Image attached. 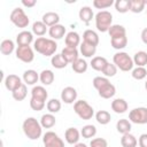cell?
Masks as SVG:
<instances>
[{
  "instance_id": "obj_50",
  "label": "cell",
  "mask_w": 147,
  "mask_h": 147,
  "mask_svg": "<svg viewBox=\"0 0 147 147\" xmlns=\"http://www.w3.org/2000/svg\"><path fill=\"white\" fill-rule=\"evenodd\" d=\"M37 1L36 0H22V5L24 7H28V8H31L33 6H36Z\"/></svg>"
},
{
  "instance_id": "obj_2",
  "label": "cell",
  "mask_w": 147,
  "mask_h": 147,
  "mask_svg": "<svg viewBox=\"0 0 147 147\" xmlns=\"http://www.w3.org/2000/svg\"><path fill=\"white\" fill-rule=\"evenodd\" d=\"M22 129L24 134L30 139V140H37L41 137L42 134V126L39 121L34 117H28L24 119L22 124Z\"/></svg>"
},
{
  "instance_id": "obj_31",
  "label": "cell",
  "mask_w": 147,
  "mask_h": 147,
  "mask_svg": "<svg viewBox=\"0 0 147 147\" xmlns=\"http://www.w3.org/2000/svg\"><path fill=\"white\" fill-rule=\"evenodd\" d=\"M121 145H122V147H137L138 139L132 133H126V134H123L122 136V138H121Z\"/></svg>"
},
{
  "instance_id": "obj_17",
  "label": "cell",
  "mask_w": 147,
  "mask_h": 147,
  "mask_svg": "<svg viewBox=\"0 0 147 147\" xmlns=\"http://www.w3.org/2000/svg\"><path fill=\"white\" fill-rule=\"evenodd\" d=\"M78 16H79V20L83 23H85L86 25H88L90 22L92 21V18L94 17V13H93V10H92V8L90 6H84V7H82L79 9Z\"/></svg>"
},
{
  "instance_id": "obj_21",
  "label": "cell",
  "mask_w": 147,
  "mask_h": 147,
  "mask_svg": "<svg viewBox=\"0 0 147 147\" xmlns=\"http://www.w3.org/2000/svg\"><path fill=\"white\" fill-rule=\"evenodd\" d=\"M110 106H111V110H114V113H116V114H124V113H126V110L129 108L127 102L121 98L113 100Z\"/></svg>"
},
{
  "instance_id": "obj_45",
  "label": "cell",
  "mask_w": 147,
  "mask_h": 147,
  "mask_svg": "<svg viewBox=\"0 0 147 147\" xmlns=\"http://www.w3.org/2000/svg\"><path fill=\"white\" fill-rule=\"evenodd\" d=\"M110 80L107 78V77H101V76H96L93 78L92 80V84H93V87L98 91L99 88H101L102 86H105L106 84H108Z\"/></svg>"
},
{
  "instance_id": "obj_48",
  "label": "cell",
  "mask_w": 147,
  "mask_h": 147,
  "mask_svg": "<svg viewBox=\"0 0 147 147\" xmlns=\"http://www.w3.org/2000/svg\"><path fill=\"white\" fill-rule=\"evenodd\" d=\"M90 147H108V142L105 138H93L90 142Z\"/></svg>"
},
{
  "instance_id": "obj_34",
  "label": "cell",
  "mask_w": 147,
  "mask_h": 147,
  "mask_svg": "<svg viewBox=\"0 0 147 147\" xmlns=\"http://www.w3.org/2000/svg\"><path fill=\"white\" fill-rule=\"evenodd\" d=\"M110 45L113 48L115 49H123L126 47L127 45V37L126 36H123V37H117V38H111L110 39Z\"/></svg>"
},
{
  "instance_id": "obj_29",
  "label": "cell",
  "mask_w": 147,
  "mask_h": 147,
  "mask_svg": "<svg viewBox=\"0 0 147 147\" xmlns=\"http://www.w3.org/2000/svg\"><path fill=\"white\" fill-rule=\"evenodd\" d=\"M15 49V42L11 39H5L0 44V52L3 55H10Z\"/></svg>"
},
{
  "instance_id": "obj_47",
  "label": "cell",
  "mask_w": 147,
  "mask_h": 147,
  "mask_svg": "<svg viewBox=\"0 0 147 147\" xmlns=\"http://www.w3.org/2000/svg\"><path fill=\"white\" fill-rule=\"evenodd\" d=\"M46 106V102H42V101H39V100H36V99H30V107L32 110L34 111H40L45 108Z\"/></svg>"
},
{
  "instance_id": "obj_7",
  "label": "cell",
  "mask_w": 147,
  "mask_h": 147,
  "mask_svg": "<svg viewBox=\"0 0 147 147\" xmlns=\"http://www.w3.org/2000/svg\"><path fill=\"white\" fill-rule=\"evenodd\" d=\"M129 121L134 124H147V108L146 107H138L133 108L129 113Z\"/></svg>"
},
{
  "instance_id": "obj_5",
  "label": "cell",
  "mask_w": 147,
  "mask_h": 147,
  "mask_svg": "<svg viewBox=\"0 0 147 147\" xmlns=\"http://www.w3.org/2000/svg\"><path fill=\"white\" fill-rule=\"evenodd\" d=\"M74 111L83 121H88L94 116L93 107L85 100H77L74 103Z\"/></svg>"
},
{
  "instance_id": "obj_1",
  "label": "cell",
  "mask_w": 147,
  "mask_h": 147,
  "mask_svg": "<svg viewBox=\"0 0 147 147\" xmlns=\"http://www.w3.org/2000/svg\"><path fill=\"white\" fill-rule=\"evenodd\" d=\"M33 49L41 54L42 56H53L55 55V52L57 49V44L55 40L51 38H45V37H38L34 42H33Z\"/></svg>"
},
{
  "instance_id": "obj_42",
  "label": "cell",
  "mask_w": 147,
  "mask_h": 147,
  "mask_svg": "<svg viewBox=\"0 0 147 147\" xmlns=\"http://www.w3.org/2000/svg\"><path fill=\"white\" fill-rule=\"evenodd\" d=\"M146 1L144 0H131V6H130V11L134 14H139L145 9Z\"/></svg>"
},
{
  "instance_id": "obj_22",
  "label": "cell",
  "mask_w": 147,
  "mask_h": 147,
  "mask_svg": "<svg viewBox=\"0 0 147 147\" xmlns=\"http://www.w3.org/2000/svg\"><path fill=\"white\" fill-rule=\"evenodd\" d=\"M47 26H54L56 24H60V15L55 11H47L42 15V20H41Z\"/></svg>"
},
{
  "instance_id": "obj_6",
  "label": "cell",
  "mask_w": 147,
  "mask_h": 147,
  "mask_svg": "<svg viewBox=\"0 0 147 147\" xmlns=\"http://www.w3.org/2000/svg\"><path fill=\"white\" fill-rule=\"evenodd\" d=\"M9 20H10V22H11L15 26L21 28V29L26 28V26L29 25V23H30V20H29V17H28V15H26V14L24 13V10H23L22 8H20V7L14 8V9L11 10L10 16H9Z\"/></svg>"
},
{
  "instance_id": "obj_41",
  "label": "cell",
  "mask_w": 147,
  "mask_h": 147,
  "mask_svg": "<svg viewBox=\"0 0 147 147\" xmlns=\"http://www.w3.org/2000/svg\"><path fill=\"white\" fill-rule=\"evenodd\" d=\"M115 9L121 13V14H124V13H127L130 10V6H131V0H116L115 3Z\"/></svg>"
},
{
  "instance_id": "obj_53",
  "label": "cell",
  "mask_w": 147,
  "mask_h": 147,
  "mask_svg": "<svg viewBox=\"0 0 147 147\" xmlns=\"http://www.w3.org/2000/svg\"><path fill=\"white\" fill-rule=\"evenodd\" d=\"M145 88H146V91H147V80H146V83H145Z\"/></svg>"
},
{
  "instance_id": "obj_36",
  "label": "cell",
  "mask_w": 147,
  "mask_h": 147,
  "mask_svg": "<svg viewBox=\"0 0 147 147\" xmlns=\"http://www.w3.org/2000/svg\"><path fill=\"white\" fill-rule=\"evenodd\" d=\"M71 68H72V70L76 72V74H83V72H85L86 70H87V68H88V64H87V62L84 60V59H78V60H76L74 63H71Z\"/></svg>"
},
{
  "instance_id": "obj_4",
  "label": "cell",
  "mask_w": 147,
  "mask_h": 147,
  "mask_svg": "<svg viewBox=\"0 0 147 147\" xmlns=\"http://www.w3.org/2000/svg\"><path fill=\"white\" fill-rule=\"evenodd\" d=\"M95 28L100 32H108L109 28L113 25V14L108 10H100L94 16Z\"/></svg>"
},
{
  "instance_id": "obj_30",
  "label": "cell",
  "mask_w": 147,
  "mask_h": 147,
  "mask_svg": "<svg viewBox=\"0 0 147 147\" xmlns=\"http://www.w3.org/2000/svg\"><path fill=\"white\" fill-rule=\"evenodd\" d=\"M108 33L110 36V39L111 38H117V37H123V36H126V30L123 25L121 24H113L109 30H108Z\"/></svg>"
},
{
  "instance_id": "obj_40",
  "label": "cell",
  "mask_w": 147,
  "mask_h": 147,
  "mask_svg": "<svg viewBox=\"0 0 147 147\" xmlns=\"http://www.w3.org/2000/svg\"><path fill=\"white\" fill-rule=\"evenodd\" d=\"M133 63L137 67H145L147 64V53L145 51H139L133 55Z\"/></svg>"
},
{
  "instance_id": "obj_26",
  "label": "cell",
  "mask_w": 147,
  "mask_h": 147,
  "mask_svg": "<svg viewBox=\"0 0 147 147\" xmlns=\"http://www.w3.org/2000/svg\"><path fill=\"white\" fill-rule=\"evenodd\" d=\"M107 63H108V61H107V59L106 57H103V56H94L92 60H91V67H92V69H94L95 71H103V69H105V67L107 65Z\"/></svg>"
},
{
  "instance_id": "obj_20",
  "label": "cell",
  "mask_w": 147,
  "mask_h": 147,
  "mask_svg": "<svg viewBox=\"0 0 147 147\" xmlns=\"http://www.w3.org/2000/svg\"><path fill=\"white\" fill-rule=\"evenodd\" d=\"M98 94L102 99H110L116 94V87H115V85H113L109 82L108 84H106L105 86H102L101 88L98 90Z\"/></svg>"
},
{
  "instance_id": "obj_19",
  "label": "cell",
  "mask_w": 147,
  "mask_h": 147,
  "mask_svg": "<svg viewBox=\"0 0 147 147\" xmlns=\"http://www.w3.org/2000/svg\"><path fill=\"white\" fill-rule=\"evenodd\" d=\"M22 79L25 85H34L39 80V74L33 69H28L23 72Z\"/></svg>"
},
{
  "instance_id": "obj_12",
  "label": "cell",
  "mask_w": 147,
  "mask_h": 147,
  "mask_svg": "<svg viewBox=\"0 0 147 147\" xmlns=\"http://www.w3.org/2000/svg\"><path fill=\"white\" fill-rule=\"evenodd\" d=\"M31 42H34L33 41V33L31 31L23 30L16 36L17 46H30Z\"/></svg>"
},
{
  "instance_id": "obj_38",
  "label": "cell",
  "mask_w": 147,
  "mask_h": 147,
  "mask_svg": "<svg viewBox=\"0 0 147 147\" xmlns=\"http://www.w3.org/2000/svg\"><path fill=\"white\" fill-rule=\"evenodd\" d=\"M26 94H28V87L24 83L18 88H16L14 92H11V95H13L14 100H16V101H23L26 98Z\"/></svg>"
},
{
  "instance_id": "obj_11",
  "label": "cell",
  "mask_w": 147,
  "mask_h": 147,
  "mask_svg": "<svg viewBox=\"0 0 147 147\" xmlns=\"http://www.w3.org/2000/svg\"><path fill=\"white\" fill-rule=\"evenodd\" d=\"M3 83H5V87H6L8 91H10V92H14L16 88H18V87L23 84L21 77H18L17 75H14V74L8 75V76L5 78Z\"/></svg>"
},
{
  "instance_id": "obj_10",
  "label": "cell",
  "mask_w": 147,
  "mask_h": 147,
  "mask_svg": "<svg viewBox=\"0 0 147 147\" xmlns=\"http://www.w3.org/2000/svg\"><path fill=\"white\" fill-rule=\"evenodd\" d=\"M77 91L72 86H67L61 91V101H63L67 105L75 103L77 101Z\"/></svg>"
},
{
  "instance_id": "obj_37",
  "label": "cell",
  "mask_w": 147,
  "mask_h": 147,
  "mask_svg": "<svg viewBox=\"0 0 147 147\" xmlns=\"http://www.w3.org/2000/svg\"><path fill=\"white\" fill-rule=\"evenodd\" d=\"M61 107H62L61 101H60L59 99H55V98L49 99V100L47 101V103H46V108H47L48 113H51V114H56V113H59V111L61 110Z\"/></svg>"
},
{
  "instance_id": "obj_18",
  "label": "cell",
  "mask_w": 147,
  "mask_h": 147,
  "mask_svg": "<svg viewBox=\"0 0 147 147\" xmlns=\"http://www.w3.org/2000/svg\"><path fill=\"white\" fill-rule=\"evenodd\" d=\"M64 42H65V46H68V47L77 48V46L80 45V36L76 31H70L65 34Z\"/></svg>"
},
{
  "instance_id": "obj_3",
  "label": "cell",
  "mask_w": 147,
  "mask_h": 147,
  "mask_svg": "<svg viewBox=\"0 0 147 147\" xmlns=\"http://www.w3.org/2000/svg\"><path fill=\"white\" fill-rule=\"evenodd\" d=\"M113 63L117 67V69L122 71H132L133 69V59L125 52H117L113 56Z\"/></svg>"
},
{
  "instance_id": "obj_44",
  "label": "cell",
  "mask_w": 147,
  "mask_h": 147,
  "mask_svg": "<svg viewBox=\"0 0 147 147\" xmlns=\"http://www.w3.org/2000/svg\"><path fill=\"white\" fill-rule=\"evenodd\" d=\"M102 74H103V75H105V77H107V78H109V77H114V76L117 74V67H116L114 63L108 62V63H107V65L105 67V69H103Z\"/></svg>"
},
{
  "instance_id": "obj_9",
  "label": "cell",
  "mask_w": 147,
  "mask_h": 147,
  "mask_svg": "<svg viewBox=\"0 0 147 147\" xmlns=\"http://www.w3.org/2000/svg\"><path fill=\"white\" fill-rule=\"evenodd\" d=\"M44 147H64L63 140L53 131H47L42 136Z\"/></svg>"
},
{
  "instance_id": "obj_52",
  "label": "cell",
  "mask_w": 147,
  "mask_h": 147,
  "mask_svg": "<svg viewBox=\"0 0 147 147\" xmlns=\"http://www.w3.org/2000/svg\"><path fill=\"white\" fill-rule=\"evenodd\" d=\"M74 147H88L86 144H83V142H78L76 145H74Z\"/></svg>"
},
{
  "instance_id": "obj_46",
  "label": "cell",
  "mask_w": 147,
  "mask_h": 147,
  "mask_svg": "<svg viewBox=\"0 0 147 147\" xmlns=\"http://www.w3.org/2000/svg\"><path fill=\"white\" fill-rule=\"evenodd\" d=\"M114 3H115V1H113V0H94L93 1V6L96 9H106V8L111 7Z\"/></svg>"
},
{
  "instance_id": "obj_14",
  "label": "cell",
  "mask_w": 147,
  "mask_h": 147,
  "mask_svg": "<svg viewBox=\"0 0 147 147\" xmlns=\"http://www.w3.org/2000/svg\"><path fill=\"white\" fill-rule=\"evenodd\" d=\"M64 139L70 145H76L79 142L80 139V131H78L76 127H68L64 132Z\"/></svg>"
},
{
  "instance_id": "obj_15",
  "label": "cell",
  "mask_w": 147,
  "mask_h": 147,
  "mask_svg": "<svg viewBox=\"0 0 147 147\" xmlns=\"http://www.w3.org/2000/svg\"><path fill=\"white\" fill-rule=\"evenodd\" d=\"M61 54H62V56L64 57V60H65L68 63H74L76 60L79 59V56H78V55H79V52H78L77 48H74V47H68V46H65V47L62 49Z\"/></svg>"
},
{
  "instance_id": "obj_25",
  "label": "cell",
  "mask_w": 147,
  "mask_h": 147,
  "mask_svg": "<svg viewBox=\"0 0 147 147\" xmlns=\"http://www.w3.org/2000/svg\"><path fill=\"white\" fill-rule=\"evenodd\" d=\"M132 129V125H131V122L126 118H121L117 121L116 123V130L118 133H121L122 136L123 134H126V133H130Z\"/></svg>"
},
{
  "instance_id": "obj_32",
  "label": "cell",
  "mask_w": 147,
  "mask_h": 147,
  "mask_svg": "<svg viewBox=\"0 0 147 147\" xmlns=\"http://www.w3.org/2000/svg\"><path fill=\"white\" fill-rule=\"evenodd\" d=\"M47 32V25L42 22V21H36L32 24V33L38 36V37H42L45 33Z\"/></svg>"
},
{
  "instance_id": "obj_16",
  "label": "cell",
  "mask_w": 147,
  "mask_h": 147,
  "mask_svg": "<svg viewBox=\"0 0 147 147\" xmlns=\"http://www.w3.org/2000/svg\"><path fill=\"white\" fill-rule=\"evenodd\" d=\"M31 98L39 100V101H42V102H46V100L48 98V93L44 86L37 85V86H33L31 90Z\"/></svg>"
},
{
  "instance_id": "obj_28",
  "label": "cell",
  "mask_w": 147,
  "mask_h": 147,
  "mask_svg": "<svg viewBox=\"0 0 147 147\" xmlns=\"http://www.w3.org/2000/svg\"><path fill=\"white\" fill-rule=\"evenodd\" d=\"M39 122H40L42 129H52L56 123V118H55V116L53 114L48 113V114H44L40 117Z\"/></svg>"
},
{
  "instance_id": "obj_33",
  "label": "cell",
  "mask_w": 147,
  "mask_h": 147,
  "mask_svg": "<svg viewBox=\"0 0 147 147\" xmlns=\"http://www.w3.org/2000/svg\"><path fill=\"white\" fill-rule=\"evenodd\" d=\"M96 134V127L93 124H86L82 127L80 130V136L85 139H91L94 138Z\"/></svg>"
},
{
  "instance_id": "obj_35",
  "label": "cell",
  "mask_w": 147,
  "mask_h": 147,
  "mask_svg": "<svg viewBox=\"0 0 147 147\" xmlns=\"http://www.w3.org/2000/svg\"><path fill=\"white\" fill-rule=\"evenodd\" d=\"M51 64H52L55 69H63V68L67 67L68 62L64 60V57H63L62 54L60 53V54H55V55L52 56V59H51Z\"/></svg>"
},
{
  "instance_id": "obj_51",
  "label": "cell",
  "mask_w": 147,
  "mask_h": 147,
  "mask_svg": "<svg viewBox=\"0 0 147 147\" xmlns=\"http://www.w3.org/2000/svg\"><path fill=\"white\" fill-rule=\"evenodd\" d=\"M140 37H141V41H142L145 45H147V28H145V29L141 31Z\"/></svg>"
},
{
  "instance_id": "obj_43",
  "label": "cell",
  "mask_w": 147,
  "mask_h": 147,
  "mask_svg": "<svg viewBox=\"0 0 147 147\" xmlns=\"http://www.w3.org/2000/svg\"><path fill=\"white\" fill-rule=\"evenodd\" d=\"M131 76H132V78H134V79H137V80H141V79L146 78V76H147V70L145 69V67H136V68L132 69Z\"/></svg>"
},
{
  "instance_id": "obj_49",
  "label": "cell",
  "mask_w": 147,
  "mask_h": 147,
  "mask_svg": "<svg viewBox=\"0 0 147 147\" xmlns=\"http://www.w3.org/2000/svg\"><path fill=\"white\" fill-rule=\"evenodd\" d=\"M138 144H139V147H147V133L140 134L138 139Z\"/></svg>"
},
{
  "instance_id": "obj_27",
  "label": "cell",
  "mask_w": 147,
  "mask_h": 147,
  "mask_svg": "<svg viewBox=\"0 0 147 147\" xmlns=\"http://www.w3.org/2000/svg\"><path fill=\"white\" fill-rule=\"evenodd\" d=\"M54 79H55L54 72L52 70H49V69H45L39 74V80H40V83L42 85L48 86L54 82Z\"/></svg>"
},
{
  "instance_id": "obj_39",
  "label": "cell",
  "mask_w": 147,
  "mask_h": 147,
  "mask_svg": "<svg viewBox=\"0 0 147 147\" xmlns=\"http://www.w3.org/2000/svg\"><path fill=\"white\" fill-rule=\"evenodd\" d=\"M95 119L99 124L107 125L111 121V116H110V113L107 111V110H99L95 114Z\"/></svg>"
},
{
  "instance_id": "obj_23",
  "label": "cell",
  "mask_w": 147,
  "mask_h": 147,
  "mask_svg": "<svg viewBox=\"0 0 147 147\" xmlns=\"http://www.w3.org/2000/svg\"><path fill=\"white\" fill-rule=\"evenodd\" d=\"M83 41H85V42H87V44L93 45V46L96 47V46L99 45L100 39H99L98 33H96L94 30L87 29V30H85L84 33H83Z\"/></svg>"
},
{
  "instance_id": "obj_24",
  "label": "cell",
  "mask_w": 147,
  "mask_h": 147,
  "mask_svg": "<svg viewBox=\"0 0 147 147\" xmlns=\"http://www.w3.org/2000/svg\"><path fill=\"white\" fill-rule=\"evenodd\" d=\"M79 52H80V54L84 57H92L93 59L95 53H96V47L93 46V45H90V44H87L85 41H83L79 45Z\"/></svg>"
},
{
  "instance_id": "obj_13",
  "label": "cell",
  "mask_w": 147,
  "mask_h": 147,
  "mask_svg": "<svg viewBox=\"0 0 147 147\" xmlns=\"http://www.w3.org/2000/svg\"><path fill=\"white\" fill-rule=\"evenodd\" d=\"M48 34H49L51 39H53V40H60V39H62L67 34L65 26L62 25V24H56L54 26H51L48 29Z\"/></svg>"
},
{
  "instance_id": "obj_8",
  "label": "cell",
  "mask_w": 147,
  "mask_h": 147,
  "mask_svg": "<svg viewBox=\"0 0 147 147\" xmlns=\"http://www.w3.org/2000/svg\"><path fill=\"white\" fill-rule=\"evenodd\" d=\"M15 55L20 61L24 63H30L34 59L33 48L31 46H17L15 51Z\"/></svg>"
}]
</instances>
